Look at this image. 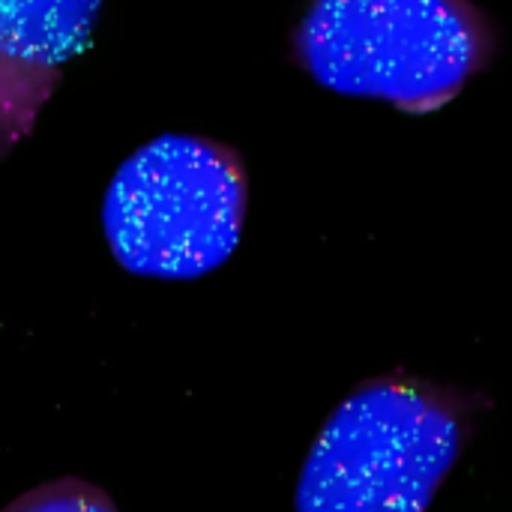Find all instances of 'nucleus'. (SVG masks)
Wrapping results in <instances>:
<instances>
[{"label":"nucleus","mask_w":512,"mask_h":512,"mask_svg":"<svg viewBox=\"0 0 512 512\" xmlns=\"http://www.w3.org/2000/svg\"><path fill=\"white\" fill-rule=\"evenodd\" d=\"M3 512H120L114 501L93 483L78 477H63L30 489L15 498Z\"/></svg>","instance_id":"obj_5"},{"label":"nucleus","mask_w":512,"mask_h":512,"mask_svg":"<svg viewBox=\"0 0 512 512\" xmlns=\"http://www.w3.org/2000/svg\"><path fill=\"white\" fill-rule=\"evenodd\" d=\"M468 438L453 390L384 375L357 387L318 432L297 512H426Z\"/></svg>","instance_id":"obj_2"},{"label":"nucleus","mask_w":512,"mask_h":512,"mask_svg":"<svg viewBox=\"0 0 512 512\" xmlns=\"http://www.w3.org/2000/svg\"><path fill=\"white\" fill-rule=\"evenodd\" d=\"M498 51V27L471 0H309L294 60L327 90L408 114L453 102Z\"/></svg>","instance_id":"obj_1"},{"label":"nucleus","mask_w":512,"mask_h":512,"mask_svg":"<svg viewBox=\"0 0 512 512\" xmlns=\"http://www.w3.org/2000/svg\"><path fill=\"white\" fill-rule=\"evenodd\" d=\"M102 0H0V159L30 135Z\"/></svg>","instance_id":"obj_4"},{"label":"nucleus","mask_w":512,"mask_h":512,"mask_svg":"<svg viewBox=\"0 0 512 512\" xmlns=\"http://www.w3.org/2000/svg\"><path fill=\"white\" fill-rule=\"evenodd\" d=\"M246 198V165L234 147L201 135H162L117 168L102 225L129 273L195 279L237 249Z\"/></svg>","instance_id":"obj_3"}]
</instances>
